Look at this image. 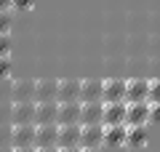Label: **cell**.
Returning a JSON list of instances; mask_svg holds the SVG:
<instances>
[{
	"mask_svg": "<svg viewBox=\"0 0 160 152\" xmlns=\"http://www.w3.org/2000/svg\"><path fill=\"white\" fill-rule=\"evenodd\" d=\"M126 125H147L149 123V101H126Z\"/></svg>",
	"mask_w": 160,
	"mask_h": 152,
	"instance_id": "obj_1",
	"label": "cell"
},
{
	"mask_svg": "<svg viewBox=\"0 0 160 152\" xmlns=\"http://www.w3.org/2000/svg\"><path fill=\"white\" fill-rule=\"evenodd\" d=\"M59 123L35 125V147H59Z\"/></svg>",
	"mask_w": 160,
	"mask_h": 152,
	"instance_id": "obj_2",
	"label": "cell"
},
{
	"mask_svg": "<svg viewBox=\"0 0 160 152\" xmlns=\"http://www.w3.org/2000/svg\"><path fill=\"white\" fill-rule=\"evenodd\" d=\"M104 144V123L80 125V147H102Z\"/></svg>",
	"mask_w": 160,
	"mask_h": 152,
	"instance_id": "obj_3",
	"label": "cell"
},
{
	"mask_svg": "<svg viewBox=\"0 0 160 152\" xmlns=\"http://www.w3.org/2000/svg\"><path fill=\"white\" fill-rule=\"evenodd\" d=\"M11 147H35V123L11 125Z\"/></svg>",
	"mask_w": 160,
	"mask_h": 152,
	"instance_id": "obj_4",
	"label": "cell"
},
{
	"mask_svg": "<svg viewBox=\"0 0 160 152\" xmlns=\"http://www.w3.org/2000/svg\"><path fill=\"white\" fill-rule=\"evenodd\" d=\"M126 101H104L102 104V123H126Z\"/></svg>",
	"mask_w": 160,
	"mask_h": 152,
	"instance_id": "obj_5",
	"label": "cell"
},
{
	"mask_svg": "<svg viewBox=\"0 0 160 152\" xmlns=\"http://www.w3.org/2000/svg\"><path fill=\"white\" fill-rule=\"evenodd\" d=\"M11 123H35V101H13L11 104Z\"/></svg>",
	"mask_w": 160,
	"mask_h": 152,
	"instance_id": "obj_6",
	"label": "cell"
},
{
	"mask_svg": "<svg viewBox=\"0 0 160 152\" xmlns=\"http://www.w3.org/2000/svg\"><path fill=\"white\" fill-rule=\"evenodd\" d=\"M126 101H149V80H126Z\"/></svg>",
	"mask_w": 160,
	"mask_h": 152,
	"instance_id": "obj_7",
	"label": "cell"
},
{
	"mask_svg": "<svg viewBox=\"0 0 160 152\" xmlns=\"http://www.w3.org/2000/svg\"><path fill=\"white\" fill-rule=\"evenodd\" d=\"M102 101H126V80H102Z\"/></svg>",
	"mask_w": 160,
	"mask_h": 152,
	"instance_id": "obj_8",
	"label": "cell"
},
{
	"mask_svg": "<svg viewBox=\"0 0 160 152\" xmlns=\"http://www.w3.org/2000/svg\"><path fill=\"white\" fill-rule=\"evenodd\" d=\"M59 101H35V125L40 123H56Z\"/></svg>",
	"mask_w": 160,
	"mask_h": 152,
	"instance_id": "obj_9",
	"label": "cell"
},
{
	"mask_svg": "<svg viewBox=\"0 0 160 152\" xmlns=\"http://www.w3.org/2000/svg\"><path fill=\"white\" fill-rule=\"evenodd\" d=\"M59 147H80V123H62L59 125Z\"/></svg>",
	"mask_w": 160,
	"mask_h": 152,
	"instance_id": "obj_10",
	"label": "cell"
},
{
	"mask_svg": "<svg viewBox=\"0 0 160 152\" xmlns=\"http://www.w3.org/2000/svg\"><path fill=\"white\" fill-rule=\"evenodd\" d=\"M56 123H80V101H59Z\"/></svg>",
	"mask_w": 160,
	"mask_h": 152,
	"instance_id": "obj_11",
	"label": "cell"
},
{
	"mask_svg": "<svg viewBox=\"0 0 160 152\" xmlns=\"http://www.w3.org/2000/svg\"><path fill=\"white\" fill-rule=\"evenodd\" d=\"M56 101H80V80H59Z\"/></svg>",
	"mask_w": 160,
	"mask_h": 152,
	"instance_id": "obj_12",
	"label": "cell"
},
{
	"mask_svg": "<svg viewBox=\"0 0 160 152\" xmlns=\"http://www.w3.org/2000/svg\"><path fill=\"white\" fill-rule=\"evenodd\" d=\"M102 104L104 101H80V125L102 123Z\"/></svg>",
	"mask_w": 160,
	"mask_h": 152,
	"instance_id": "obj_13",
	"label": "cell"
},
{
	"mask_svg": "<svg viewBox=\"0 0 160 152\" xmlns=\"http://www.w3.org/2000/svg\"><path fill=\"white\" fill-rule=\"evenodd\" d=\"M11 99L13 101H35V80H13Z\"/></svg>",
	"mask_w": 160,
	"mask_h": 152,
	"instance_id": "obj_14",
	"label": "cell"
},
{
	"mask_svg": "<svg viewBox=\"0 0 160 152\" xmlns=\"http://www.w3.org/2000/svg\"><path fill=\"white\" fill-rule=\"evenodd\" d=\"M126 123H104V144H126Z\"/></svg>",
	"mask_w": 160,
	"mask_h": 152,
	"instance_id": "obj_15",
	"label": "cell"
},
{
	"mask_svg": "<svg viewBox=\"0 0 160 152\" xmlns=\"http://www.w3.org/2000/svg\"><path fill=\"white\" fill-rule=\"evenodd\" d=\"M59 80H35V101H56Z\"/></svg>",
	"mask_w": 160,
	"mask_h": 152,
	"instance_id": "obj_16",
	"label": "cell"
},
{
	"mask_svg": "<svg viewBox=\"0 0 160 152\" xmlns=\"http://www.w3.org/2000/svg\"><path fill=\"white\" fill-rule=\"evenodd\" d=\"M80 101H102V80H80Z\"/></svg>",
	"mask_w": 160,
	"mask_h": 152,
	"instance_id": "obj_17",
	"label": "cell"
},
{
	"mask_svg": "<svg viewBox=\"0 0 160 152\" xmlns=\"http://www.w3.org/2000/svg\"><path fill=\"white\" fill-rule=\"evenodd\" d=\"M147 141V125H128V134H126V144H144Z\"/></svg>",
	"mask_w": 160,
	"mask_h": 152,
	"instance_id": "obj_18",
	"label": "cell"
},
{
	"mask_svg": "<svg viewBox=\"0 0 160 152\" xmlns=\"http://www.w3.org/2000/svg\"><path fill=\"white\" fill-rule=\"evenodd\" d=\"M11 53V35L0 32V56H8Z\"/></svg>",
	"mask_w": 160,
	"mask_h": 152,
	"instance_id": "obj_19",
	"label": "cell"
},
{
	"mask_svg": "<svg viewBox=\"0 0 160 152\" xmlns=\"http://www.w3.org/2000/svg\"><path fill=\"white\" fill-rule=\"evenodd\" d=\"M0 147H11V125L0 123Z\"/></svg>",
	"mask_w": 160,
	"mask_h": 152,
	"instance_id": "obj_20",
	"label": "cell"
},
{
	"mask_svg": "<svg viewBox=\"0 0 160 152\" xmlns=\"http://www.w3.org/2000/svg\"><path fill=\"white\" fill-rule=\"evenodd\" d=\"M152 101H160V78L149 80V104H152Z\"/></svg>",
	"mask_w": 160,
	"mask_h": 152,
	"instance_id": "obj_21",
	"label": "cell"
},
{
	"mask_svg": "<svg viewBox=\"0 0 160 152\" xmlns=\"http://www.w3.org/2000/svg\"><path fill=\"white\" fill-rule=\"evenodd\" d=\"M11 22H13L11 11H0V32H8L11 29Z\"/></svg>",
	"mask_w": 160,
	"mask_h": 152,
	"instance_id": "obj_22",
	"label": "cell"
},
{
	"mask_svg": "<svg viewBox=\"0 0 160 152\" xmlns=\"http://www.w3.org/2000/svg\"><path fill=\"white\" fill-rule=\"evenodd\" d=\"M8 72H11V59H8V56H0V80L8 78Z\"/></svg>",
	"mask_w": 160,
	"mask_h": 152,
	"instance_id": "obj_23",
	"label": "cell"
},
{
	"mask_svg": "<svg viewBox=\"0 0 160 152\" xmlns=\"http://www.w3.org/2000/svg\"><path fill=\"white\" fill-rule=\"evenodd\" d=\"M149 120L160 123V101H152V104H149Z\"/></svg>",
	"mask_w": 160,
	"mask_h": 152,
	"instance_id": "obj_24",
	"label": "cell"
},
{
	"mask_svg": "<svg viewBox=\"0 0 160 152\" xmlns=\"http://www.w3.org/2000/svg\"><path fill=\"white\" fill-rule=\"evenodd\" d=\"M35 0H13V8L16 11H27V8H32Z\"/></svg>",
	"mask_w": 160,
	"mask_h": 152,
	"instance_id": "obj_25",
	"label": "cell"
},
{
	"mask_svg": "<svg viewBox=\"0 0 160 152\" xmlns=\"http://www.w3.org/2000/svg\"><path fill=\"white\" fill-rule=\"evenodd\" d=\"M6 120H11V107L0 104V123H6Z\"/></svg>",
	"mask_w": 160,
	"mask_h": 152,
	"instance_id": "obj_26",
	"label": "cell"
},
{
	"mask_svg": "<svg viewBox=\"0 0 160 152\" xmlns=\"http://www.w3.org/2000/svg\"><path fill=\"white\" fill-rule=\"evenodd\" d=\"M13 8V0H0V11H11Z\"/></svg>",
	"mask_w": 160,
	"mask_h": 152,
	"instance_id": "obj_27",
	"label": "cell"
},
{
	"mask_svg": "<svg viewBox=\"0 0 160 152\" xmlns=\"http://www.w3.org/2000/svg\"><path fill=\"white\" fill-rule=\"evenodd\" d=\"M35 152H59V147H35Z\"/></svg>",
	"mask_w": 160,
	"mask_h": 152,
	"instance_id": "obj_28",
	"label": "cell"
},
{
	"mask_svg": "<svg viewBox=\"0 0 160 152\" xmlns=\"http://www.w3.org/2000/svg\"><path fill=\"white\" fill-rule=\"evenodd\" d=\"M59 152H80V147H59Z\"/></svg>",
	"mask_w": 160,
	"mask_h": 152,
	"instance_id": "obj_29",
	"label": "cell"
},
{
	"mask_svg": "<svg viewBox=\"0 0 160 152\" xmlns=\"http://www.w3.org/2000/svg\"><path fill=\"white\" fill-rule=\"evenodd\" d=\"M13 152H35V147H13Z\"/></svg>",
	"mask_w": 160,
	"mask_h": 152,
	"instance_id": "obj_30",
	"label": "cell"
},
{
	"mask_svg": "<svg viewBox=\"0 0 160 152\" xmlns=\"http://www.w3.org/2000/svg\"><path fill=\"white\" fill-rule=\"evenodd\" d=\"M80 152H99V147H80Z\"/></svg>",
	"mask_w": 160,
	"mask_h": 152,
	"instance_id": "obj_31",
	"label": "cell"
},
{
	"mask_svg": "<svg viewBox=\"0 0 160 152\" xmlns=\"http://www.w3.org/2000/svg\"><path fill=\"white\" fill-rule=\"evenodd\" d=\"M0 152H13V147H0Z\"/></svg>",
	"mask_w": 160,
	"mask_h": 152,
	"instance_id": "obj_32",
	"label": "cell"
}]
</instances>
